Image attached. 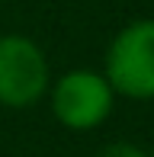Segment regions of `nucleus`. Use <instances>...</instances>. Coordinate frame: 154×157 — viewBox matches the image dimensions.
<instances>
[{
	"label": "nucleus",
	"instance_id": "obj_1",
	"mask_svg": "<svg viewBox=\"0 0 154 157\" xmlns=\"http://www.w3.org/2000/svg\"><path fill=\"white\" fill-rule=\"evenodd\" d=\"M103 77L116 96L154 99V19L122 26L103 55Z\"/></svg>",
	"mask_w": 154,
	"mask_h": 157
},
{
	"label": "nucleus",
	"instance_id": "obj_2",
	"mask_svg": "<svg viewBox=\"0 0 154 157\" xmlns=\"http://www.w3.org/2000/svg\"><path fill=\"white\" fill-rule=\"evenodd\" d=\"M48 103L52 116L67 132H93L113 116L116 90L109 87L103 71L74 67L48 83Z\"/></svg>",
	"mask_w": 154,
	"mask_h": 157
},
{
	"label": "nucleus",
	"instance_id": "obj_3",
	"mask_svg": "<svg viewBox=\"0 0 154 157\" xmlns=\"http://www.w3.org/2000/svg\"><path fill=\"white\" fill-rule=\"evenodd\" d=\"M52 64L39 42L29 35L6 32L0 35V106L29 109L48 93Z\"/></svg>",
	"mask_w": 154,
	"mask_h": 157
},
{
	"label": "nucleus",
	"instance_id": "obj_4",
	"mask_svg": "<svg viewBox=\"0 0 154 157\" xmlns=\"http://www.w3.org/2000/svg\"><path fill=\"white\" fill-rule=\"evenodd\" d=\"M93 157H154V154L144 151L141 144H132V141H109V144H103Z\"/></svg>",
	"mask_w": 154,
	"mask_h": 157
}]
</instances>
